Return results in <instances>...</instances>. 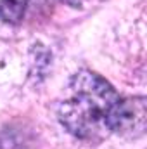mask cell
I'll use <instances>...</instances> for the list:
<instances>
[{
	"label": "cell",
	"mask_w": 147,
	"mask_h": 149,
	"mask_svg": "<svg viewBox=\"0 0 147 149\" xmlns=\"http://www.w3.org/2000/svg\"><path fill=\"white\" fill-rule=\"evenodd\" d=\"M146 97H121L101 74L80 70L69 80V97L57 108L61 125L80 141L101 142L112 134L140 137L146 130Z\"/></svg>",
	"instance_id": "1"
},
{
	"label": "cell",
	"mask_w": 147,
	"mask_h": 149,
	"mask_svg": "<svg viewBox=\"0 0 147 149\" xmlns=\"http://www.w3.org/2000/svg\"><path fill=\"white\" fill-rule=\"evenodd\" d=\"M30 0H0V19L7 24H19L24 19Z\"/></svg>",
	"instance_id": "2"
},
{
	"label": "cell",
	"mask_w": 147,
	"mask_h": 149,
	"mask_svg": "<svg viewBox=\"0 0 147 149\" xmlns=\"http://www.w3.org/2000/svg\"><path fill=\"white\" fill-rule=\"evenodd\" d=\"M61 2L69 5V7H74V9H85V7L92 5L95 0H61Z\"/></svg>",
	"instance_id": "3"
}]
</instances>
